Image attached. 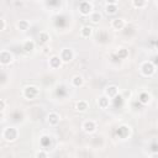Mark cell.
I'll use <instances>...</instances> for the list:
<instances>
[{"label":"cell","mask_w":158,"mask_h":158,"mask_svg":"<svg viewBox=\"0 0 158 158\" xmlns=\"http://www.w3.org/2000/svg\"><path fill=\"white\" fill-rule=\"evenodd\" d=\"M154 72H156V65L152 62L148 60V62L142 63V65H141V73L144 77H151V75L154 74Z\"/></svg>","instance_id":"cell-1"},{"label":"cell","mask_w":158,"mask_h":158,"mask_svg":"<svg viewBox=\"0 0 158 158\" xmlns=\"http://www.w3.org/2000/svg\"><path fill=\"white\" fill-rule=\"evenodd\" d=\"M38 94H40V89H38L37 86L28 85V86H26V88L23 89V96H25L26 99L32 100V99L37 98V95H38Z\"/></svg>","instance_id":"cell-2"},{"label":"cell","mask_w":158,"mask_h":158,"mask_svg":"<svg viewBox=\"0 0 158 158\" xmlns=\"http://www.w3.org/2000/svg\"><path fill=\"white\" fill-rule=\"evenodd\" d=\"M2 136H4V138H5L6 141L12 142V141H15V139L17 138V136H19V131H17L15 127H6V128L4 130Z\"/></svg>","instance_id":"cell-3"},{"label":"cell","mask_w":158,"mask_h":158,"mask_svg":"<svg viewBox=\"0 0 158 158\" xmlns=\"http://www.w3.org/2000/svg\"><path fill=\"white\" fill-rule=\"evenodd\" d=\"M79 12L84 16L90 15L93 12V4L89 2V1H81L79 4Z\"/></svg>","instance_id":"cell-4"},{"label":"cell","mask_w":158,"mask_h":158,"mask_svg":"<svg viewBox=\"0 0 158 158\" xmlns=\"http://www.w3.org/2000/svg\"><path fill=\"white\" fill-rule=\"evenodd\" d=\"M73 51L70 48H63L60 51V54H59V58L62 60V63H68L73 59Z\"/></svg>","instance_id":"cell-5"},{"label":"cell","mask_w":158,"mask_h":158,"mask_svg":"<svg viewBox=\"0 0 158 158\" xmlns=\"http://www.w3.org/2000/svg\"><path fill=\"white\" fill-rule=\"evenodd\" d=\"M14 60V56L12 53H10L9 51H1L0 52V63L1 64H10Z\"/></svg>","instance_id":"cell-6"},{"label":"cell","mask_w":158,"mask_h":158,"mask_svg":"<svg viewBox=\"0 0 158 158\" xmlns=\"http://www.w3.org/2000/svg\"><path fill=\"white\" fill-rule=\"evenodd\" d=\"M83 130L86 132V133H93L95 130H96V123L95 121L93 120H86L83 122Z\"/></svg>","instance_id":"cell-7"},{"label":"cell","mask_w":158,"mask_h":158,"mask_svg":"<svg viewBox=\"0 0 158 158\" xmlns=\"http://www.w3.org/2000/svg\"><path fill=\"white\" fill-rule=\"evenodd\" d=\"M105 11L110 15H114L117 12V1H107L105 2Z\"/></svg>","instance_id":"cell-8"},{"label":"cell","mask_w":158,"mask_h":158,"mask_svg":"<svg viewBox=\"0 0 158 158\" xmlns=\"http://www.w3.org/2000/svg\"><path fill=\"white\" fill-rule=\"evenodd\" d=\"M117 93H118V88L116 85H109L106 88V90H105V96H107L109 99L110 98H115L117 95Z\"/></svg>","instance_id":"cell-9"},{"label":"cell","mask_w":158,"mask_h":158,"mask_svg":"<svg viewBox=\"0 0 158 158\" xmlns=\"http://www.w3.org/2000/svg\"><path fill=\"white\" fill-rule=\"evenodd\" d=\"M62 65V60L59 58V56H52L49 58V67L53 68V69H57Z\"/></svg>","instance_id":"cell-10"},{"label":"cell","mask_w":158,"mask_h":158,"mask_svg":"<svg viewBox=\"0 0 158 158\" xmlns=\"http://www.w3.org/2000/svg\"><path fill=\"white\" fill-rule=\"evenodd\" d=\"M125 25H126V22H125L123 19H114V20L111 21V26H112L115 30H122V28L125 27Z\"/></svg>","instance_id":"cell-11"},{"label":"cell","mask_w":158,"mask_h":158,"mask_svg":"<svg viewBox=\"0 0 158 158\" xmlns=\"http://www.w3.org/2000/svg\"><path fill=\"white\" fill-rule=\"evenodd\" d=\"M59 115L57 114V112H49V115H48V122H49V125H52V126H56V125H58L59 123Z\"/></svg>","instance_id":"cell-12"},{"label":"cell","mask_w":158,"mask_h":158,"mask_svg":"<svg viewBox=\"0 0 158 158\" xmlns=\"http://www.w3.org/2000/svg\"><path fill=\"white\" fill-rule=\"evenodd\" d=\"M98 105H99V107H101V109H106V107L110 105V99H109L107 96L102 95V96L99 98V100H98Z\"/></svg>","instance_id":"cell-13"},{"label":"cell","mask_w":158,"mask_h":158,"mask_svg":"<svg viewBox=\"0 0 158 158\" xmlns=\"http://www.w3.org/2000/svg\"><path fill=\"white\" fill-rule=\"evenodd\" d=\"M88 107H89V105H88V102H86L85 100H79V101L77 102V105H75V109H77L78 111H80V112L86 111Z\"/></svg>","instance_id":"cell-14"},{"label":"cell","mask_w":158,"mask_h":158,"mask_svg":"<svg viewBox=\"0 0 158 158\" xmlns=\"http://www.w3.org/2000/svg\"><path fill=\"white\" fill-rule=\"evenodd\" d=\"M91 33H93V28L90 26H83L81 30H80V35L84 38H88L89 36H91Z\"/></svg>","instance_id":"cell-15"},{"label":"cell","mask_w":158,"mask_h":158,"mask_svg":"<svg viewBox=\"0 0 158 158\" xmlns=\"http://www.w3.org/2000/svg\"><path fill=\"white\" fill-rule=\"evenodd\" d=\"M83 83H84V79H83V77L81 75H74L73 78H72V84H73V86H81L83 85Z\"/></svg>","instance_id":"cell-16"},{"label":"cell","mask_w":158,"mask_h":158,"mask_svg":"<svg viewBox=\"0 0 158 158\" xmlns=\"http://www.w3.org/2000/svg\"><path fill=\"white\" fill-rule=\"evenodd\" d=\"M23 49H25L26 52H32V51L35 49V42H33L32 40L25 41V43H23Z\"/></svg>","instance_id":"cell-17"},{"label":"cell","mask_w":158,"mask_h":158,"mask_svg":"<svg viewBox=\"0 0 158 158\" xmlns=\"http://www.w3.org/2000/svg\"><path fill=\"white\" fill-rule=\"evenodd\" d=\"M17 27L21 30V31H27L30 28V22L27 20H20L17 22Z\"/></svg>","instance_id":"cell-18"},{"label":"cell","mask_w":158,"mask_h":158,"mask_svg":"<svg viewBox=\"0 0 158 158\" xmlns=\"http://www.w3.org/2000/svg\"><path fill=\"white\" fill-rule=\"evenodd\" d=\"M149 94L148 93H146V91H142L139 95H138V101L139 102H142V104H148V101H149Z\"/></svg>","instance_id":"cell-19"},{"label":"cell","mask_w":158,"mask_h":158,"mask_svg":"<svg viewBox=\"0 0 158 158\" xmlns=\"http://www.w3.org/2000/svg\"><path fill=\"white\" fill-rule=\"evenodd\" d=\"M38 40H40L41 43H47V42L49 41V35H48V32H46V31L40 32V35H38Z\"/></svg>","instance_id":"cell-20"},{"label":"cell","mask_w":158,"mask_h":158,"mask_svg":"<svg viewBox=\"0 0 158 158\" xmlns=\"http://www.w3.org/2000/svg\"><path fill=\"white\" fill-rule=\"evenodd\" d=\"M90 20H91L93 22L100 21V20H101V14H100L99 11H93V12L90 14Z\"/></svg>","instance_id":"cell-21"},{"label":"cell","mask_w":158,"mask_h":158,"mask_svg":"<svg viewBox=\"0 0 158 158\" xmlns=\"http://www.w3.org/2000/svg\"><path fill=\"white\" fill-rule=\"evenodd\" d=\"M117 56H118L120 58H125V57L128 56V52H127L125 48H120V49L117 51Z\"/></svg>","instance_id":"cell-22"},{"label":"cell","mask_w":158,"mask_h":158,"mask_svg":"<svg viewBox=\"0 0 158 158\" xmlns=\"http://www.w3.org/2000/svg\"><path fill=\"white\" fill-rule=\"evenodd\" d=\"M36 158H47V152L43 151V149H40L36 153Z\"/></svg>","instance_id":"cell-23"},{"label":"cell","mask_w":158,"mask_h":158,"mask_svg":"<svg viewBox=\"0 0 158 158\" xmlns=\"http://www.w3.org/2000/svg\"><path fill=\"white\" fill-rule=\"evenodd\" d=\"M147 2L146 1H137V0H133L132 1V5L135 6V7H142V6H144Z\"/></svg>","instance_id":"cell-24"},{"label":"cell","mask_w":158,"mask_h":158,"mask_svg":"<svg viewBox=\"0 0 158 158\" xmlns=\"http://www.w3.org/2000/svg\"><path fill=\"white\" fill-rule=\"evenodd\" d=\"M5 106H6V102H5L2 99H0V112H1V111L5 109Z\"/></svg>","instance_id":"cell-25"},{"label":"cell","mask_w":158,"mask_h":158,"mask_svg":"<svg viewBox=\"0 0 158 158\" xmlns=\"http://www.w3.org/2000/svg\"><path fill=\"white\" fill-rule=\"evenodd\" d=\"M5 28V21L2 19H0V31H2Z\"/></svg>","instance_id":"cell-26"},{"label":"cell","mask_w":158,"mask_h":158,"mask_svg":"<svg viewBox=\"0 0 158 158\" xmlns=\"http://www.w3.org/2000/svg\"><path fill=\"white\" fill-rule=\"evenodd\" d=\"M151 158H158V154H157V153H152Z\"/></svg>","instance_id":"cell-27"}]
</instances>
